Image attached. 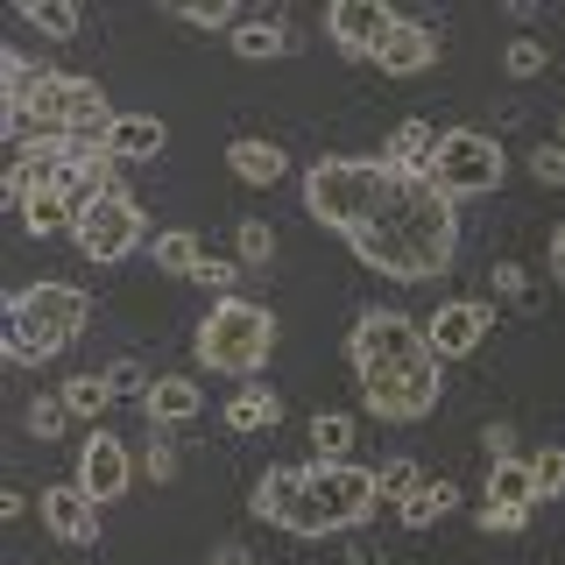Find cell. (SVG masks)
<instances>
[{"instance_id": "1", "label": "cell", "mask_w": 565, "mask_h": 565, "mask_svg": "<svg viewBox=\"0 0 565 565\" xmlns=\"http://www.w3.org/2000/svg\"><path fill=\"white\" fill-rule=\"evenodd\" d=\"M347 361H353L367 417H382V424H417V417L438 411V396H446V361L431 353L417 318H403L396 305H367L353 318Z\"/></svg>"}, {"instance_id": "2", "label": "cell", "mask_w": 565, "mask_h": 565, "mask_svg": "<svg viewBox=\"0 0 565 565\" xmlns=\"http://www.w3.org/2000/svg\"><path fill=\"white\" fill-rule=\"evenodd\" d=\"M347 247H353V255H361L375 276H388V282H431V276H446L452 255H459V205H452L438 184L411 177V184L388 199L382 220L361 226Z\"/></svg>"}, {"instance_id": "3", "label": "cell", "mask_w": 565, "mask_h": 565, "mask_svg": "<svg viewBox=\"0 0 565 565\" xmlns=\"http://www.w3.org/2000/svg\"><path fill=\"white\" fill-rule=\"evenodd\" d=\"M403 184H411V170L382 163V156H318L305 170V212L318 226H332L340 241H353L361 226L382 220Z\"/></svg>"}, {"instance_id": "4", "label": "cell", "mask_w": 565, "mask_h": 565, "mask_svg": "<svg viewBox=\"0 0 565 565\" xmlns=\"http://www.w3.org/2000/svg\"><path fill=\"white\" fill-rule=\"evenodd\" d=\"M85 326H93V297H85L78 282H64V276L22 282V290H8V340H0V353H8L14 367H43V361H57Z\"/></svg>"}, {"instance_id": "5", "label": "cell", "mask_w": 565, "mask_h": 565, "mask_svg": "<svg viewBox=\"0 0 565 565\" xmlns=\"http://www.w3.org/2000/svg\"><path fill=\"white\" fill-rule=\"evenodd\" d=\"M191 353H199V367H212V375L255 382L276 353V311L255 305V297H220L199 318V332H191Z\"/></svg>"}, {"instance_id": "6", "label": "cell", "mask_w": 565, "mask_h": 565, "mask_svg": "<svg viewBox=\"0 0 565 565\" xmlns=\"http://www.w3.org/2000/svg\"><path fill=\"white\" fill-rule=\"evenodd\" d=\"M114 106H106V93L93 78H71V71H43V85H35L29 93V106L22 114H8V106H0V128L8 135H106L114 128Z\"/></svg>"}, {"instance_id": "7", "label": "cell", "mask_w": 565, "mask_h": 565, "mask_svg": "<svg viewBox=\"0 0 565 565\" xmlns=\"http://www.w3.org/2000/svg\"><path fill=\"white\" fill-rule=\"evenodd\" d=\"M255 516L290 530V537H340L347 516L332 509L326 494V473H318V459H305V467H269L255 481Z\"/></svg>"}, {"instance_id": "8", "label": "cell", "mask_w": 565, "mask_h": 565, "mask_svg": "<svg viewBox=\"0 0 565 565\" xmlns=\"http://www.w3.org/2000/svg\"><path fill=\"white\" fill-rule=\"evenodd\" d=\"M502 177H509V156H502V141L481 135V128H446L438 149H431V163H424V184H438L452 205L488 199Z\"/></svg>"}, {"instance_id": "9", "label": "cell", "mask_w": 565, "mask_h": 565, "mask_svg": "<svg viewBox=\"0 0 565 565\" xmlns=\"http://www.w3.org/2000/svg\"><path fill=\"white\" fill-rule=\"evenodd\" d=\"M85 262H128L135 247H149V212H141L128 191H106V199L78 205V226H71Z\"/></svg>"}, {"instance_id": "10", "label": "cell", "mask_w": 565, "mask_h": 565, "mask_svg": "<svg viewBox=\"0 0 565 565\" xmlns=\"http://www.w3.org/2000/svg\"><path fill=\"white\" fill-rule=\"evenodd\" d=\"M488 326H494V305H481V297H452V305H438L431 318H424V340H431L438 361H467V353L488 340Z\"/></svg>"}, {"instance_id": "11", "label": "cell", "mask_w": 565, "mask_h": 565, "mask_svg": "<svg viewBox=\"0 0 565 565\" xmlns=\"http://www.w3.org/2000/svg\"><path fill=\"white\" fill-rule=\"evenodd\" d=\"M78 488L93 494L99 509H114L120 494L135 488V452L120 446L114 431H93V438H85V452H78Z\"/></svg>"}, {"instance_id": "12", "label": "cell", "mask_w": 565, "mask_h": 565, "mask_svg": "<svg viewBox=\"0 0 565 565\" xmlns=\"http://www.w3.org/2000/svg\"><path fill=\"white\" fill-rule=\"evenodd\" d=\"M396 22L403 14H388L382 0H332L326 8V35L347 50V57H375L388 35H396Z\"/></svg>"}, {"instance_id": "13", "label": "cell", "mask_w": 565, "mask_h": 565, "mask_svg": "<svg viewBox=\"0 0 565 565\" xmlns=\"http://www.w3.org/2000/svg\"><path fill=\"white\" fill-rule=\"evenodd\" d=\"M43 530L50 537H64V544H99V502L93 494H85L78 481L71 488H43Z\"/></svg>"}, {"instance_id": "14", "label": "cell", "mask_w": 565, "mask_h": 565, "mask_svg": "<svg viewBox=\"0 0 565 565\" xmlns=\"http://www.w3.org/2000/svg\"><path fill=\"white\" fill-rule=\"evenodd\" d=\"M431 57H438V29L431 22H396V35L375 50V64L388 78H417V71H431Z\"/></svg>"}, {"instance_id": "15", "label": "cell", "mask_w": 565, "mask_h": 565, "mask_svg": "<svg viewBox=\"0 0 565 565\" xmlns=\"http://www.w3.org/2000/svg\"><path fill=\"white\" fill-rule=\"evenodd\" d=\"M141 411H149L156 431H170V424H191V417H199L205 396H199V382H191V375H156L149 396H141Z\"/></svg>"}, {"instance_id": "16", "label": "cell", "mask_w": 565, "mask_h": 565, "mask_svg": "<svg viewBox=\"0 0 565 565\" xmlns=\"http://www.w3.org/2000/svg\"><path fill=\"white\" fill-rule=\"evenodd\" d=\"M99 141H106V156H114V163H149V156H163L170 135H163V120H156V114H120Z\"/></svg>"}, {"instance_id": "17", "label": "cell", "mask_w": 565, "mask_h": 565, "mask_svg": "<svg viewBox=\"0 0 565 565\" xmlns=\"http://www.w3.org/2000/svg\"><path fill=\"white\" fill-rule=\"evenodd\" d=\"M488 509H509V516L530 523V509H537V481H530V459H494L488 467Z\"/></svg>"}, {"instance_id": "18", "label": "cell", "mask_w": 565, "mask_h": 565, "mask_svg": "<svg viewBox=\"0 0 565 565\" xmlns=\"http://www.w3.org/2000/svg\"><path fill=\"white\" fill-rule=\"evenodd\" d=\"M269 424H282V396L269 382H241L234 396H226V431L255 438V431H269Z\"/></svg>"}, {"instance_id": "19", "label": "cell", "mask_w": 565, "mask_h": 565, "mask_svg": "<svg viewBox=\"0 0 565 565\" xmlns=\"http://www.w3.org/2000/svg\"><path fill=\"white\" fill-rule=\"evenodd\" d=\"M226 170H234L241 177V184H276V177H282V149H276V141H262V135H241V141H226Z\"/></svg>"}, {"instance_id": "20", "label": "cell", "mask_w": 565, "mask_h": 565, "mask_svg": "<svg viewBox=\"0 0 565 565\" xmlns=\"http://www.w3.org/2000/svg\"><path fill=\"white\" fill-rule=\"evenodd\" d=\"M431 149H438V128H431V120H396V135L382 141V163H396V170L424 177V163H431Z\"/></svg>"}, {"instance_id": "21", "label": "cell", "mask_w": 565, "mask_h": 565, "mask_svg": "<svg viewBox=\"0 0 565 565\" xmlns=\"http://www.w3.org/2000/svg\"><path fill=\"white\" fill-rule=\"evenodd\" d=\"M149 255H156V269L163 276H199V262H205V247H199V234H191V226H163V234L149 241Z\"/></svg>"}, {"instance_id": "22", "label": "cell", "mask_w": 565, "mask_h": 565, "mask_svg": "<svg viewBox=\"0 0 565 565\" xmlns=\"http://www.w3.org/2000/svg\"><path fill=\"white\" fill-rule=\"evenodd\" d=\"M14 212H22L29 234H57V226H78V199H71L64 184H57V191H35V199H22Z\"/></svg>"}, {"instance_id": "23", "label": "cell", "mask_w": 565, "mask_h": 565, "mask_svg": "<svg viewBox=\"0 0 565 565\" xmlns=\"http://www.w3.org/2000/svg\"><path fill=\"white\" fill-rule=\"evenodd\" d=\"M226 43H234V57L262 64V57H282V50H290V29H282V22H241Z\"/></svg>"}, {"instance_id": "24", "label": "cell", "mask_w": 565, "mask_h": 565, "mask_svg": "<svg viewBox=\"0 0 565 565\" xmlns=\"http://www.w3.org/2000/svg\"><path fill=\"white\" fill-rule=\"evenodd\" d=\"M446 509H459V488H452V481H424V488L411 494V502L396 509V516L411 523V530H431L438 516H446Z\"/></svg>"}, {"instance_id": "25", "label": "cell", "mask_w": 565, "mask_h": 565, "mask_svg": "<svg viewBox=\"0 0 565 565\" xmlns=\"http://www.w3.org/2000/svg\"><path fill=\"white\" fill-rule=\"evenodd\" d=\"M311 452L318 459H347L353 452V417L347 411H318L311 417Z\"/></svg>"}, {"instance_id": "26", "label": "cell", "mask_w": 565, "mask_h": 565, "mask_svg": "<svg viewBox=\"0 0 565 565\" xmlns=\"http://www.w3.org/2000/svg\"><path fill=\"white\" fill-rule=\"evenodd\" d=\"M106 403H114V382H106V375H71L64 382V411L71 417H99Z\"/></svg>"}, {"instance_id": "27", "label": "cell", "mask_w": 565, "mask_h": 565, "mask_svg": "<svg viewBox=\"0 0 565 565\" xmlns=\"http://www.w3.org/2000/svg\"><path fill=\"white\" fill-rule=\"evenodd\" d=\"M530 481H537V502H558V494H565V446H537V452H530Z\"/></svg>"}, {"instance_id": "28", "label": "cell", "mask_w": 565, "mask_h": 565, "mask_svg": "<svg viewBox=\"0 0 565 565\" xmlns=\"http://www.w3.org/2000/svg\"><path fill=\"white\" fill-rule=\"evenodd\" d=\"M22 22H35L43 35H57V43H64V35H78V8H71V0H57V8H50V0H29Z\"/></svg>"}, {"instance_id": "29", "label": "cell", "mask_w": 565, "mask_h": 565, "mask_svg": "<svg viewBox=\"0 0 565 565\" xmlns=\"http://www.w3.org/2000/svg\"><path fill=\"white\" fill-rule=\"evenodd\" d=\"M234 247H241V262H247V269H262V262H276V226H269V220H241Z\"/></svg>"}, {"instance_id": "30", "label": "cell", "mask_w": 565, "mask_h": 565, "mask_svg": "<svg viewBox=\"0 0 565 565\" xmlns=\"http://www.w3.org/2000/svg\"><path fill=\"white\" fill-rule=\"evenodd\" d=\"M177 22H191V29H226V35H234V29H241V8H234V0H191V8H177Z\"/></svg>"}, {"instance_id": "31", "label": "cell", "mask_w": 565, "mask_h": 565, "mask_svg": "<svg viewBox=\"0 0 565 565\" xmlns=\"http://www.w3.org/2000/svg\"><path fill=\"white\" fill-rule=\"evenodd\" d=\"M502 64H509V78H544V71H552V50H544L537 35H516Z\"/></svg>"}, {"instance_id": "32", "label": "cell", "mask_w": 565, "mask_h": 565, "mask_svg": "<svg viewBox=\"0 0 565 565\" xmlns=\"http://www.w3.org/2000/svg\"><path fill=\"white\" fill-rule=\"evenodd\" d=\"M375 481H382V494H388V502H396V509H403V502H411V494L424 488L411 459H388V467H375Z\"/></svg>"}, {"instance_id": "33", "label": "cell", "mask_w": 565, "mask_h": 565, "mask_svg": "<svg viewBox=\"0 0 565 565\" xmlns=\"http://www.w3.org/2000/svg\"><path fill=\"white\" fill-rule=\"evenodd\" d=\"M64 424H71L64 396H35V403H29V431H35V438H57Z\"/></svg>"}, {"instance_id": "34", "label": "cell", "mask_w": 565, "mask_h": 565, "mask_svg": "<svg viewBox=\"0 0 565 565\" xmlns=\"http://www.w3.org/2000/svg\"><path fill=\"white\" fill-rule=\"evenodd\" d=\"M141 473H149V481H170V473H177V446H170V431H156L149 446H141Z\"/></svg>"}, {"instance_id": "35", "label": "cell", "mask_w": 565, "mask_h": 565, "mask_svg": "<svg viewBox=\"0 0 565 565\" xmlns=\"http://www.w3.org/2000/svg\"><path fill=\"white\" fill-rule=\"evenodd\" d=\"M191 282H205V290L234 297V282H241V262H220V255H205V262H199V276H191Z\"/></svg>"}, {"instance_id": "36", "label": "cell", "mask_w": 565, "mask_h": 565, "mask_svg": "<svg viewBox=\"0 0 565 565\" xmlns=\"http://www.w3.org/2000/svg\"><path fill=\"white\" fill-rule=\"evenodd\" d=\"M530 177H537V184H565V141H544V149L537 156H530Z\"/></svg>"}, {"instance_id": "37", "label": "cell", "mask_w": 565, "mask_h": 565, "mask_svg": "<svg viewBox=\"0 0 565 565\" xmlns=\"http://www.w3.org/2000/svg\"><path fill=\"white\" fill-rule=\"evenodd\" d=\"M106 382H114V396H149V375H141V361H114V367H106Z\"/></svg>"}, {"instance_id": "38", "label": "cell", "mask_w": 565, "mask_h": 565, "mask_svg": "<svg viewBox=\"0 0 565 565\" xmlns=\"http://www.w3.org/2000/svg\"><path fill=\"white\" fill-rule=\"evenodd\" d=\"M494 297H523V269H516V262H494Z\"/></svg>"}, {"instance_id": "39", "label": "cell", "mask_w": 565, "mask_h": 565, "mask_svg": "<svg viewBox=\"0 0 565 565\" xmlns=\"http://www.w3.org/2000/svg\"><path fill=\"white\" fill-rule=\"evenodd\" d=\"M481 446H488L494 459H509V424H502V417H488V424H481Z\"/></svg>"}, {"instance_id": "40", "label": "cell", "mask_w": 565, "mask_h": 565, "mask_svg": "<svg viewBox=\"0 0 565 565\" xmlns=\"http://www.w3.org/2000/svg\"><path fill=\"white\" fill-rule=\"evenodd\" d=\"M212 565H255V558H247V544H220V552H212Z\"/></svg>"}, {"instance_id": "41", "label": "cell", "mask_w": 565, "mask_h": 565, "mask_svg": "<svg viewBox=\"0 0 565 565\" xmlns=\"http://www.w3.org/2000/svg\"><path fill=\"white\" fill-rule=\"evenodd\" d=\"M552 276L565 282V226H558V234H552Z\"/></svg>"}, {"instance_id": "42", "label": "cell", "mask_w": 565, "mask_h": 565, "mask_svg": "<svg viewBox=\"0 0 565 565\" xmlns=\"http://www.w3.org/2000/svg\"><path fill=\"white\" fill-rule=\"evenodd\" d=\"M558 141H565V120H558Z\"/></svg>"}]
</instances>
